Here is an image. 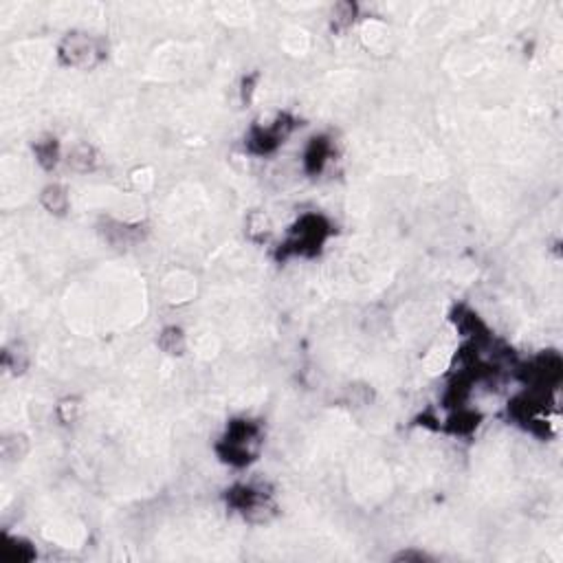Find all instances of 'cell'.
Segmentation results:
<instances>
[{
    "instance_id": "cell-4",
    "label": "cell",
    "mask_w": 563,
    "mask_h": 563,
    "mask_svg": "<svg viewBox=\"0 0 563 563\" xmlns=\"http://www.w3.org/2000/svg\"><path fill=\"white\" fill-rule=\"evenodd\" d=\"M330 148L328 143H323V139H315V143L310 145V150L306 154V163H308V170L310 172H317L321 170V165L326 161V156H328Z\"/></svg>"
},
{
    "instance_id": "cell-2",
    "label": "cell",
    "mask_w": 563,
    "mask_h": 563,
    "mask_svg": "<svg viewBox=\"0 0 563 563\" xmlns=\"http://www.w3.org/2000/svg\"><path fill=\"white\" fill-rule=\"evenodd\" d=\"M62 53H69V64H88L93 55V42L88 38H75L71 36L66 40Z\"/></svg>"
},
{
    "instance_id": "cell-3",
    "label": "cell",
    "mask_w": 563,
    "mask_h": 563,
    "mask_svg": "<svg viewBox=\"0 0 563 563\" xmlns=\"http://www.w3.org/2000/svg\"><path fill=\"white\" fill-rule=\"evenodd\" d=\"M42 202L49 211L62 213L66 205H69V194H66V189L62 185H49L42 194Z\"/></svg>"
},
{
    "instance_id": "cell-5",
    "label": "cell",
    "mask_w": 563,
    "mask_h": 563,
    "mask_svg": "<svg viewBox=\"0 0 563 563\" xmlns=\"http://www.w3.org/2000/svg\"><path fill=\"white\" fill-rule=\"evenodd\" d=\"M38 159L44 167H55V163H58V143L47 141L44 145H38Z\"/></svg>"
},
{
    "instance_id": "cell-1",
    "label": "cell",
    "mask_w": 563,
    "mask_h": 563,
    "mask_svg": "<svg viewBox=\"0 0 563 563\" xmlns=\"http://www.w3.org/2000/svg\"><path fill=\"white\" fill-rule=\"evenodd\" d=\"M69 165L77 172H91L97 165V152L91 143H77L69 154Z\"/></svg>"
}]
</instances>
